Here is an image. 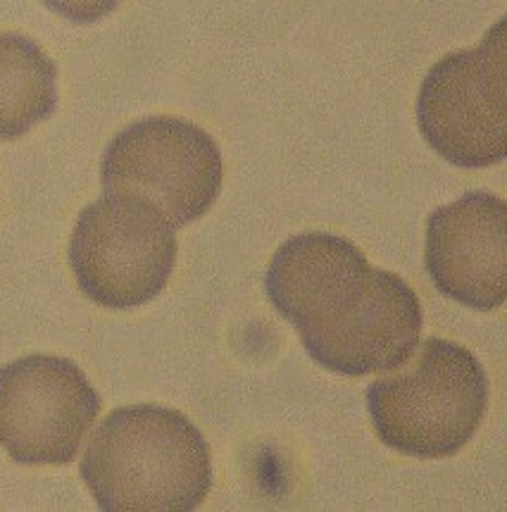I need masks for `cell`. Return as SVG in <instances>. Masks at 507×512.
I'll return each mask as SVG.
<instances>
[{
	"label": "cell",
	"instance_id": "8992f818",
	"mask_svg": "<svg viewBox=\"0 0 507 512\" xmlns=\"http://www.w3.org/2000/svg\"><path fill=\"white\" fill-rule=\"evenodd\" d=\"M224 179L217 143L179 117H146L115 139L100 165L105 193L136 196L174 229L196 222L215 205Z\"/></svg>",
	"mask_w": 507,
	"mask_h": 512
},
{
	"label": "cell",
	"instance_id": "3957f363",
	"mask_svg": "<svg viewBox=\"0 0 507 512\" xmlns=\"http://www.w3.org/2000/svg\"><path fill=\"white\" fill-rule=\"evenodd\" d=\"M177 234L153 205L105 193L81 210L70 265L84 296L100 308L131 310L158 298L177 262Z\"/></svg>",
	"mask_w": 507,
	"mask_h": 512
},
{
	"label": "cell",
	"instance_id": "277c9868",
	"mask_svg": "<svg viewBox=\"0 0 507 512\" xmlns=\"http://www.w3.org/2000/svg\"><path fill=\"white\" fill-rule=\"evenodd\" d=\"M396 277L369 265L365 253L343 236L300 234L274 253L265 289L310 353L350 332Z\"/></svg>",
	"mask_w": 507,
	"mask_h": 512
},
{
	"label": "cell",
	"instance_id": "30bf717a",
	"mask_svg": "<svg viewBox=\"0 0 507 512\" xmlns=\"http://www.w3.org/2000/svg\"><path fill=\"white\" fill-rule=\"evenodd\" d=\"M43 3L74 24H93L108 17L122 0H43Z\"/></svg>",
	"mask_w": 507,
	"mask_h": 512
},
{
	"label": "cell",
	"instance_id": "52a82bcc",
	"mask_svg": "<svg viewBox=\"0 0 507 512\" xmlns=\"http://www.w3.org/2000/svg\"><path fill=\"white\" fill-rule=\"evenodd\" d=\"M100 412V396L79 365L27 355L0 367V446L20 465H67Z\"/></svg>",
	"mask_w": 507,
	"mask_h": 512
},
{
	"label": "cell",
	"instance_id": "ba28073f",
	"mask_svg": "<svg viewBox=\"0 0 507 512\" xmlns=\"http://www.w3.org/2000/svg\"><path fill=\"white\" fill-rule=\"evenodd\" d=\"M427 272L443 296L491 312L507 298V203L472 191L427 222Z\"/></svg>",
	"mask_w": 507,
	"mask_h": 512
},
{
	"label": "cell",
	"instance_id": "7a4b0ae2",
	"mask_svg": "<svg viewBox=\"0 0 507 512\" xmlns=\"http://www.w3.org/2000/svg\"><path fill=\"white\" fill-rule=\"evenodd\" d=\"M367 389L374 432L393 451L417 460L460 453L488 408V377L469 348L431 336L412 365Z\"/></svg>",
	"mask_w": 507,
	"mask_h": 512
},
{
	"label": "cell",
	"instance_id": "5b68a950",
	"mask_svg": "<svg viewBox=\"0 0 507 512\" xmlns=\"http://www.w3.org/2000/svg\"><path fill=\"white\" fill-rule=\"evenodd\" d=\"M424 141L462 170L500 165L507 155L505 20L472 51H455L431 67L417 98Z\"/></svg>",
	"mask_w": 507,
	"mask_h": 512
},
{
	"label": "cell",
	"instance_id": "9c48e42d",
	"mask_svg": "<svg viewBox=\"0 0 507 512\" xmlns=\"http://www.w3.org/2000/svg\"><path fill=\"white\" fill-rule=\"evenodd\" d=\"M58 108L55 62L29 36L0 34V139L15 141Z\"/></svg>",
	"mask_w": 507,
	"mask_h": 512
},
{
	"label": "cell",
	"instance_id": "6da1fadb",
	"mask_svg": "<svg viewBox=\"0 0 507 512\" xmlns=\"http://www.w3.org/2000/svg\"><path fill=\"white\" fill-rule=\"evenodd\" d=\"M81 479L105 512H191L212 489L210 446L184 412L129 405L91 436Z\"/></svg>",
	"mask_w": 507,
	"mask_h": 512
}]
</instances>
